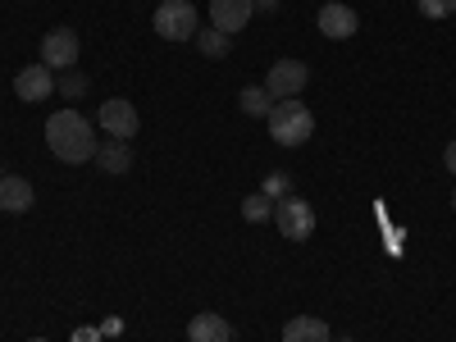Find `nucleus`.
Wrapping results in <instances>:
<instances>
[{
  "label": "nucleus",
  "mask_w": 456,
  "mask_h": 342,
  "mask_svg": "<svg viewBox=\"0 0 456 342\" xmlns=\"http://www.w3.org/2000/svg\"><path fill=\"white\" fill-rule=\"evenodd\" d=\"M156 32L165 42H192L197 37V5L192 0H165V5H156Z\"/></svg>",
  "instance_id": "7ed1b4c3"
},
{
  "label": "nucleus",
  "mask_w": 456,
  "mask_h": 342,
  "mask_svg": "<svg viewBox=\"0 0 456 342\" xmlns=\"http://www.w3.org/2000/svg\"><path fill=\"white\" fill-rule=\"evenodd\" d=\"M96 165H101V174H128V169H133V151H128V142H119V137L101 142Z\"/></svg>",
  "instance_id": "4468645a"
},
{
  "label": "nucleus",
  "mask_w": 456,
  "mask_h": 342,
  "mask_svg": "<svg viewBox=\"0 0 456 342\" xmlns=\"http://www.w3.org/2000/svg\"><path fill=\"white\" fill-rule=\"evenodd\" d=\"M96 338H101L96 329H78V333H73V342H96Z\"/></svg>",
  "instance_id": "4be33fe9"
},
{
  "label": "nucleus",
  "mask_w": 456,
  "mask_h": 342,
  "mask_svg": "<svg viewBox=\"0 0 456 342\" xmlns=\"http://www.w3.org/2000/svg\"><path fill=\"white\" fill-rule=\"evenodd\" d=\"M274 224H279V233H283L288 242H306V238L315 233V210H311V201L288 197V201L274 206Z\"/></svg>",
  "instance_id": "39448f33"
},
{
  "label": "nucleus",
  "mask_w": 456,
  "mask_h": 342,
  "mask_svg": "<svg viewBox=\"0 0 456 342\" xmlns=\"http://www.w3.org/2000/svg\"><path fill=\"white\" fill-rule=\"evenodd\" d=\"M46 146H51V156L64 160V165H87L96 160V151L101 142L92 137V124L83 119L78 110H55L51 119H46Z\"/></svg>",
  "instance_id": "f257e3e1"
},
{
  "label": "nucleus",
  "mask_w": 456,
  "mask_h": 342,
  "mask_svg": "<svg viewBox=\"0 0 456 342\" xmlns=\"http://www.w3.org/2000/svg\"><path fill=\"white\" fill-rule=\"evenodd\" d=\"M338 342H356V338H338Z\"/></svg>",
  "instance_id": "5701e85b"
},
{
  "label": "nucleus",
  "mask_w": 456,
  "mask_h": 342,
  "mask_svg": "<svg viewBox=\"0 0 456 342\" xmlns=\"http://www.w3.org/2000/svg\"><path fill=\"white\" fill-rule=\"evenodd\" d=\"M420 14L425 19H452L456 14V0H420Z\"/></svg>",
  "instance_id": "6ab92c4d"
},
{
  "label": "nucleus",
  "mask_w": 456,
  "mask_h": 342,
  "mask_svg": "<svg viewBox=\"0 0 456 342\" xmlns=\"http://www.w3.org/2000/svg\"><path fill=\"white\" fill-rule=\"evenodd\" d=\"M51 92H55V78H51V69H46V64H28V69H19V78H14V96H19V101L37 105V101H46Z\"/></svg>",
  "instance_id": "1a4fd4ad"
},
{
  "label": "nucleus",
  "mask_w": 456,
  "mask_h": 342,
  "mask_svg": "<svg viewBox=\"0 0 456 342\" xmlns=\"http://www.w3.org/2000/svg\"><path fill=\"white\" fill-rule=\"evenodd\" d=\"M443 165H447V174H456V142H447V151H443Z\"/></svg>",
  "instance_id": "412c9836"
},
{
  "label": "nucleus",
  "mask_w": 456,
  "mask_h": 342,
  "mask_svg": "<svg viewBox=\"0 0 456 342\" xmlns=\"http://www.w3.org/2000/svg\"><path fill=\"white\" fill-rule=\"evenodd\" d=\"M28 342H46V338H28Z\"/></svg>",
  "instance_id": "b1692460"
},
{
  "label": "nucleus",
  "mask_w": 456,
  "mask_h": 342,
  "mask_svg": "<svg viewBox=\"0 0 456 342\" xmlns=\"http://www.w3.org/2000/svg\"><path fill=\"white\" fill-rule=\"evenodd\" d=\"M251 14H256V0H210V28H219V32H242L247 23H251Z\"/></svg>",
  "instance_id": "6e6552de"
},
{
  "label": "nucleus",
  "mask_w": 456,
  "mask_h": 342,
  "mask_svg": "<svg viewBox=\"0 0 456 342\" xmlns=\"http://www.w3.org/2000/svg\"><path fill=\"white\" fill-rule=\"evenodd\" d=\"M192 42H197V51H201V55L219 60V55H228V46H233V37H228V32H219V28H197V37H192Z\"/></svg>",
  "instance_id": "2eb2a0df"
},
{
  "label": "nucleus",
  "mask_w": 456,
  "mask_h": 342,
  "mask_svg": "<svg viewBox=\"0 0 456 342\" xmlns=\"http://www.w3.org/2000/svg\"><path fill=\"white\" fill-rule=\"evenodd\" d=\"M361 19L352 5H338V0H329V5L320 10V32L329 37V42H347V37H356Z\"/></svg>",
  "instance_id": "9d476101"
},
{
  "label": "nucleus",
  "mask_w": 456,
  "mask_h": 342,
  "mask_svg": "<svg viewBox=\"0 0 456 342\" xmlns=\"http://www.w3.org/2000/svg\"><path fill=\"white\" fill-rule=\"evenodd\" d=\"M260 192H265V197H270V201L279 206V201H288V197H292V178H288V174H270V178H265V187H260Z\"/></svg>",
  "instance_id": "a211bd4d"
},
{
  "label": "nucleus",
  "mask_w": 456,
  "mask_h": 342,
  "mask_svg": "<svg viewBox=\"0 0 456 342\" xmlns=\"http://www.w3.org/2000/svg\"><path fill=\"white\" fill-rule=\"evenodd\" d=\"M452 19H456V14H452Z\"/></svg>",
  "instance_id": "a878e982"
},
{
  "label": "nucleus",
  "mask_w": 456,
  "mask_h": 342,
  "mask_svg": "<svg viewBox=\"0 0 456 342\" xmlns=\"http://www.w3.org/2000/svg\"><path fill=\"white\" fill-rule=\"evenodd\" d=\"M60 92H64V96H83V92H87V78H83V73H73V69H64Z\"/></svg>",
  "instance_id": "aec40b11"
},
{
  "label": "nucleus",
  "mask_w": 456,
  "mask_h": 342,
  "mask_svg": "<svg viewBox=\"0 0 456 342\" xmlns=\"http://www.w3.org/2000/svg\"><path fill=\"white\" fill-rule=\"evenodd\" d=\"M242 219H247V224H265V219H274V201L265 197V192L247 197V201H242Z\"/></svg>",
  "instance_id": "f3484780"
},
{
  "label": "nucleus",
  "mask_w": 456,
  "mask_h": 342,
  "mask_svg": "<svg viewBox=\"0 0 456 342\" xmlns=\"http://www.w3.org/2000/svg\"><path fill=\"white\" fill-rule=\"evenodd\" d=\"M270 137H274L279 146H306V142L315 137V114L301 105L297 96H292V101H279V105L270 110Z\"/></svg>",
  "instance_id": "f03ea898"
},
{
  "label": "nucleus",
  "mask_w": 456,
  "mask_h": 342,
  "mask_svg": "<svg viewBox=\"0 0 456 342\" xmlns=\"http://www.w3.org/2000/svg\"><path fill=\"white\" fill-rule=\"evenodd\" d=\"M96 119H101V128H105L110 137H119V142L137 137V128H142V114H137V105H133V101H119V96L105 101Z\"/></svg>",
  "instance_id": "0eeeda50"
},
{
  "label": "nucleus",
  "mask_w": 456,
  "mask_h": 342,
  "mask_svg": "<svg viewBox=\"0 0 456 342\" xmlns=\"http://www.w3.org/2000/svg\"><path fill=\"white\" fill-rule=\"evenodd\" d=\"M306 83H311V69L301 60H279V64H270V73H265V92H270V101H292V96H301Z\"/></svg>",
  "instance_id": "20e7f679"
},
{
  "label": "nucleus",
  "mask_w": 456,
  "mask_h": 342,
  "mask_svg": "<svg viewBox=\"0 0 456 342\" xmlns=\"http://www.w3.org/2000/svg\"><path fill=\"white\" fill-rule=\"evenodd\" d=\"M187 342H233V324H228L224 315L206 311L197 315L192 324H187Z\"/></svg>",
  "instance_id": "f8f14e48"
},
{
  "label": "nucleus",
  "mask_w": 456,
  "mask_h": 342,
  "mask_svg": "<svg viewBox=\"0 0 456 342\" xmlns=\"http://www.w3.org/2000/svg\"><path fill=\"white\" fill-rule=\"evenodd\" d=\"M0 210H10V215L32 210V183L19 174H0Z\"/></svg>",
  "instance_id": "9b49d317"
},
{
  "label": "nucleus",
  "mask_w": 456,
  "mask_h": 342,
  "mask_svg": "<svg viewBox=\"0 0 456 342\" xmlns=\"http://www.w3.org/2000/svg\"><path fill=\"white\" fill-rule=\"evenodd\" d=\"M283 342H333V333L315 315H297V320L283 324Z\"/></svg>",
  "instance_id": "ddd939ff"
},
{
  "label": "nucleus",
  "mask_w": 456,
  "mask_h": 342,
  "mask_svg": "<svg viewBox=\"0 0 456 342\" xmlns=\"http://www.w3.org/2000/svg\"><path fill=\"white\" fill-rule=\"evenodd\" d=\"M452 210H456V192H452Z\"/></svg>",
  "instance_id": "393cba45"
},
{
  "label": "nucleus",
  "mask_w": 456,
  "mask_h": 342,
  "mask_svg": "<svg viewBox=\"0 0 456 342\" xmlns=\"http://www.w3.org/2000/svg\"><path fill=\"white\" fill-rule=\"evenodd\" d=\"M78 32L73 28H51L46 37H42V64L55 73V69H73L78 64Z\"/></svg>",
  "instance_id": "423d86ee"
},
{
  "label": "nucleus",
  "mask_w": 456,
  "mask_h": 342,
  "mask_svg": "<svg viewBox=\"0 0 456 342\" xmlns=\"http://www.w3.org/2000/svg\"><path fill=\"white\" fill-rule=\"evenodd\" d=\"M238 101H242V110L251 114V119H270V110H274V105H270V92H265V87H242Z\"/></svg>",
  "instance_id": "dca6fc26"
}]
</instances>
